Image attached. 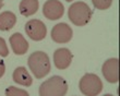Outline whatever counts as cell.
Instances as JSON below:
<instances>
[{
	"mask_svg": "<svg viewBox=\"0 0 120 96\" xmlns=\"http://www.w3.org/2000/svg\"><path fill=\"white\" fill-rule=\"evenodd\" d=\"M2 7H3V1L2 0H0V9H1Z\"/></svg>",
	"mask_w": 120,
	"mask_h": 96,
	"instance_id": "ac0fdd59",
	"label": "cell"
},
{
	"mask_svg": "<svg viewBox=\"0 0 120 96\" xmlns=\"http://www.w3.org/2000/svg\"><path fill=\"white\" fill-rule=\"evenodd\" d=\"M104 96H114V95H111V94H106V95H104Z\"/></svg>",
	"mask_w": 120,
	"mask_h": 96,
	"instance_id": "d6986e66",
	"label": "cell"
},
{
	"mask_svg": "<svg viewBox=\"0 0 120 96\" xmlns=\"http://www.w3.org/2000/svg\"><path fill=\"white\" fill-rule=\"evenodd\" d=\"M9 55V49L7 47V44H6V41L0 37V56L1 57H7Z\"/></svg>",
	"mask_w": 120,
	"mask_h": 96,
	"instance_id": "2e32d148",
	"label": "cell"
},
{
	"mask_svg": "<svg viewBox=\"0 0 120 96\" xmlns=\"http://www.w3.org/2000/svg\"><path fill=\"white\" fill-rule=\"evenodd\" d=\"M25 33L31 39L39 42L47 35V27L41 20H30L25 24Z\"/></svg>",
	"mask_w": 120,
	"mask_h": 96,
	"instance_id": "5b68a950",
	"label": "cell"
},
{
	"mask_svg": "<svg viewBox=\"0 0 120 96\" xmlns=\"http://www.w3.org/2000/svg\"><path fill=\"white\" fill-rule=\"evenodd\" d=\"M64 7L59 0H47L43 6V14L46 19L56 21L62 18Z\"/></svg>",
	"mask_w": 120,
	"mask_h": 96,
	"instance_id": "8992f818",
	"label": "cell"
},
{
	"mask_svg": "<svg viewBox=\"0 0 120 96\" xmlns=\"http://www.w3.org/2000/svg\"><path fill=\"white\" fill-rule=\"evenodd\" d=\"M13 81L20 85H23V86H31L33 83V79L24 67H19L14 70Z\"/></svg>",
	"mask_w": 120,
	"mask_h": 96,
	"instance_id": "8fae6325",
	"label": "cell"
},
{
	"mask_svg": "<svg viewBox=\"0 0 120 96\" xmlns=\"http://www.w3.org/2000/svg\"><path fill=\"white\" fill-rule=\"evenodd\" d=\"M38 7V0H22L20 2V12L24 16L33 15L37 12Z\"/></svg>",
	"mask_w": 120,
	"mask_h": 96,
	"instance_id": "4fadbf2b",
	"label": "cell"
},
{
	"mask_svg": "<svg viewBox=\"0 0 120 96\" xmlns=\"http://www.w3.org/2000/svg\"><path fill=\"white\" fill-rule=\"evenodd\" d=\"M68 92V84L59 75L51 77L39 86V96H64Z\"/></svg>",
	"mask_w": 120,
	"mask_h": 96,
	"instance_id": "7a4b0ae2",
	"label": "cell"
},
{
	"mask_svg": "<svg viewBox=\"0 0 120 96\" xmlns=\"http://www.w3.org/2000/svg\"><path fill=\"white\" fill-rule=\"evenodd\" d=\"M103 75L109 83H117L119 81V60L118 58H110L104 62L101 69Z\"/></svg>",
	"mask_w": 120,
	"mask_h": 96,
	"instance_id": "52a82bcc",
	"label": "cell"
},
{
	"mask_svg": "<svg viewBox=\"0 0 120 96\" xmlns=\"http://www.w3.org/2000/svg\"><path fill=\"white\" fill-rule=\"evenodd\" d=\"M10 45L15 55H24L29 50V43L20 33H14L10 37Z\"/></svg>",
	"mask_w": 120,
	"mask_h": 96,
	"instance_id": "30bf717a",
	"label": "cell"
},
{
	"mask_svg": "<svg viewBox=\"0 0 120 96\" xmlns=\"http://www.w3.org/2000/svg\"><path fill=\"white\" fill-rule=\"evenodd\" d=\"M72 36V29L67 23H58L51 30V38L58 44H64L70 42Z\"/></svg>",
	"mask_w": 120,
	"mask_h": 96,
	"instance_id": "ba28073f",
	"label": "cell"
},
{
	"mask_svg": "<svg viewBox=\"0 0 120 96\" xmlns=\"http://www.w3.org/2000/svg\"><path fill=\"white\" fill-rule=\"evenodd\" d=\"M72 54L68 48H58L54 52V63L57 69L64 70L71 64Z\"/></svg>",
	"mask_w": 120,
	"mask_h": 96,
	"instance_id": "9c48e42d",
	"label": "cell"
},
{
	"mask_svg": "<svg viewBox=\"0 0 120 96\" xmlns=\"http://www.w3.org/2000/svg\"><path fill=\"white\" fill-rule=\"evenodd\" d=\"M66 1H68V2H70V1H73V0H66Z\"/></svg>",
	"mask_w": 120,
	"mask_h": 96,
	"instance_id": "ffe728a7",
	"label": "cell"
},
{
	"mask_svg": "<svg viewBox=\"0 0 120 96\" xmlns=\"http://www.w3.org/2000/svg\"><path fill=\"white\" fill-rule=\"evenodd\" d=\"M16 23L15 14L11 11H4L0 14V31H10Z\"/></svg>",
	"mask_w": 120,
	"mask_h": 96,
	"instance_id": "7c38bea8",
	"label": "cell"
},
{
	"mask_svg": "<svg viewBox=\"0 0 120 96\" xmlns=\"http://www.w3.org/2000/svg\"><path fill=\"white\" fill-rule=\"evenodd\" d=\"M94 7L98 10H106L111 6L112 0H92Z\"/></svg>",
	"mask_w": 120,
	"mask_h": 96,
	"instance_id": "9a60e30c",
	"label": "cell"
},
{
	"mask_svg": "<svg viewBox=\"0 0 120 96\" xmlns=\"http://www.w3.org/2000/svg\"><path fill=\"white\" fill-rule=\"evenodd\" d=\"M92 10L85 2L78 1L71 4L68 10L70 21L76 26H84L90 22L92 18Z\"/></svg>",
	"mask_w": 120,
	"mask_h": 96,
	"instance_id": "3957f363",
	"label": "cell"
},
{
	"mask_svg": "<svg viewBox=\"0 0 120 96\" xmlns=\"http://www.w3.org/2000/svg\"><path fill=\"white\" fill-rule=\"evenodd\" d=\"M6 96H30V95L24 90L18 89L15 86H10L6 90Z\"/></svg>",
	"mask_w": 120,
	"mask_h": 96,
	"instance_id": "5bb4252c",
	"label": "cell"
},
{
	"mask_svg": "<svg viewBox=\"0 0 120 96\" xmlns=\"http://www.w3.org/2000/svg\"><path fill=\"white\" fill-rule=\"evenodd\" d=\"M4 71H6V66H4V62L0 59V78L4 74Z\"/></svg>",
	"mask_w": 120,
	"mask_h": 96,
	"instance_id": "e0dca14e",
	"label": "cell"
},
{
	"mask_svg": "<svg viewBox=\"0 0 120 96\" xmlns=\"http://www.w3.org/2000/svg\"><path fill=\"white\" fill-rule=\"evenodd\" d=\"M79 87L85 96H97L103 90V83L96 74L87 73L80 80Z\"/></svg>",
	"mask_w": 120,
	"mask_h": 96,
	"instance_id": "277c9868",
	"label": "cell"
},
{
	"mask_svg": "<svg viewBox=\"0 0 120 96\" xmlns=\"http://www.w3.org/2000/svg\"><path fill=\"white\" fill-rule=\"evenodd\" d=\"M29 67L36 79H41L50 71V60L44 51H35L29 58Z\"/></svg>",
	"mask_w": 120,
	"mask_h": 96,
	"instance_id": "6da1fadb",
	"label": "cell"
}]
</instances>
